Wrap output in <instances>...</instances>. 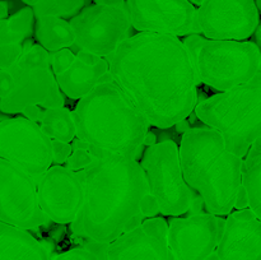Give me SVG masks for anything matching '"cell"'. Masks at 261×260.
<instances>
[{"mask_svg": "<svg viewBox=\"0 0 261 260\" xmlns=\"http://www.w3.org/2000/svg\"><path fill=\"white\" fill-rule=\"evenodd\" d=\"M198 82L219 92L247 83L260 74V47L251 41L211 40L189 35L182 41Z\"/></svg>", "mask_w": 261, "mask_h": 260, "instance_id": "8992f818", "label": "cell"}, {"mask_svg": "<svg viewBox=\"0 0 261 260\" xmlns=\"http://www.w3.org/2000/svg\"><path fill=\"white\" fill-rule=\"evenodd\" d=\"M94 160L93 155L88 152V150L83 149L79 147H71V153L65 161V167L71 171H78L86 168L92 161Z\"/></svg>", "mask_w": 261, "mask_h": 260, "instance_id": "484cf974", "label": "cell"}, {"mask_svg": "<svg viewBox=\"0 0 261 260\" xmlns=\"http://www.w3.org/2000/svg\"><path fill=\"white\" fill-rule=\"evenodd\" d=\"M155 135L153 134L152 132H148L147 135H145L144 138V145H147V147H150V145L155 144Z\"/></svg>", "mask_w": 261, "mask_h": 260, "instance_id": "8d00e7d4", "label": "cell"}, {"mask_svg": "<svg viewBox=\"0 0 261 260\" xmlns=\"http://www.w3.org/2000/svg\"><path fill=\"white\" fill-rule=\"evenodd\" d=\"M33 19H35V14H33L32 8H23L19 12L13 14L12 17L7 18V22L12 32L15 35L20 36L23 40L30 38L33 32Z\"/></svg>", "mask_w": 261, "mask_h": 260, "instance_id": "cb8c5ba5", "label": "cell"}, {"mask_svg": "<svg viewBox=\"0 0 261 260\" xmlns=\"http://www.w3.org/2000/svg\"><path fill=\"white\" fill-rule=\"evenodd\" d=\"M8 17V4L5 2H0V19H5Z\"/></svg>", "mask_w": 261, "mask_h": 260, "instance_id": "74e56055", "label": "cell"}, {"mask_svg": "<svg viewBox=\"0 0 261 260\" xmlns=\"http://www.w3.org/2000/svg\"><path fill=\"white\" fill-rule=\"evenodd\" d=\"M206 260H261V222L251 209L233 211L224 219L216 249Z\"/></svg>", "mask_w": 261, "mask_h": 260, "instance_id": "e0dca14e", "label": "cell"}, {"mask_svg": "<svg viewBox=\"0 0 261 260\" xmlns=\"http://www.w3.org/2000/svg\"><path fill=\"white\" fill-rule=\"evenodd\" d=\"M13 87L7 97L0 99V110L5 114H18L30 105L43 109L64 107V97L50 66V53L42 46L27 40L20 58L7 69Z\"/></svg>", "mask_w": 261, "mask_h": 260, "instance_id": "52a82bcc", "label": "cell"}, {"mask_svg": "<svg viewBox=\"0 0 261 260\" xmlns=\"http://www.w3.org/2000/svg\"><path fill=\"white\" fill-rule=\"evenodd\" d=\"M114 83L147 119L168 129L188 119L198 103V79L190 55L178 37L139 32L107 56Z\"/></svg>", "mask_w": 261, "mask_h": 260, "instance_id": "6da1fadb", "label": "cell"}, {"mask_svg": "<svg viewBox=\"0 0 261 260\" xmlns=\"http://www.w3.org/2000/svg\"><path fill=\"white\" fill-rule=\"evenodd\" d=\"M194 110L199 120L223 138L227 150L244 158L261 138V73L199 102Z\"/></svg>", "mask_w": 261, "mask_h": 260, "instance_id": "5b68a950", "label": "cell"}, {"mask_svg": "<svg viewBox=\"0 0 261 260\" xmlns=\"http://www.w3.org/2000/svg\"><path fill=\"white\" fill-rule=\"evenodd\" d=\"M0 222L33 231L48 222L37 200L36 180L0 158Z\"/></svg>", "mask_w": 261, "mask_h": 260, "instance_id": "8fae6325", "label": "cell"}, {"mask_svg": "<svg viewBox=\"0 0 261 260\" xmlns=\"http://www.w3.org/2000/svg\"><path fill=\"white\" fill-rule=\"evenodd\" d=\"M132 27L175 37L199 35L196 8L188 0H125Z\"/></svg>", "mask_w": 261, "mask_h": 260, "instance_id": "4fadbf2b", "label": "cell"}, {"mask_svg": "<svg viewBox=\"0 0 261 260\" xmlns=\"http://www.w3.org/2000/svg\"><path fill=\"white\" fill-rule=\"evenodd\" d=\"M22 2L24 3V4H27L28 7L32 8V7H35L36 3H37V0H22Z\"/></svg>", "mask_w": 261, "mask_h": 260, "instance_id": "f35d334b", "label": "cell"}, {"mask_svg": "<svg viewBox=\"0 0 261 260\" xmlns=\"http://www.w3.org/2000/svg\"><path fill=\"white\" fill-rule=\"evenodd\" d=\"M78 175L83 201L70 223L74 236L105 246L144 221L142 201L149 189L138 161L94 158Z\"/></svg>", "mask_w": 261, "mask_h": 260, "instance_id": "7a4b0ae2", "label": "cell"}, {"mask_svg": "<svg viewBox=\"0 0 261 260\" xmlns=\"http://www.w3.org/2000/svg\"><path fill=\"white\" fill-rule=\"evenodd\" d=\"M86 0H37L32 7L36 18L58 17L73 18L83 9Z\"/></svg>", "mask_w": 261, "mask_h": 260, "instance_id": "603a6c76", "label": "cell"}, {"mask_svg": "<svg viewBox=\"0 0 261 260\" xmlns=\"http://www.w3.org/2000/svg\"><path fill=\"white\" fill-rule=\"evenodd\" d=\"M22 53V43H8L0 46V69L10 68L20 58Z\"/></svg>", "mask_w": 261, "mask_h": 260, "instance_id": "83f0119b", "label": "cell"}, {"mask_svg": "<svg viewBox=\"0 0 261 260\" xmlns=\"http://www.w3.org/2000/svg\"><path fill=\"white\" fill-rule=\"evenodd\" d=\"M38 125L51 140L71 143L75 139L73 115L70 110L65 107L45 109Z\"/></svg>", "mask_w": 261, "mask_h": 260, "instance_id": "7402d4cb", "label": "cell"}, {"mask_svg": "<svg viewBox=\"0 0 261 260\" xmlns=\"http://www.w3.org/2000/svg\"><path fill=\"white\" fill-rule=\"evenodd\" d=\"M173 126H176V129H177L178 133H185V132H188L189 129H190V124H189V121L186 119L181 120V121H178V122H176Z\"/></svg>", "mask_w": 261, "mask_h": 260, "instance_id": "d590c367", "label": "cell"}, {"mask_svg": "<svg viewBox=\"0 0 261 260\" xmlns=\"http://www.w3.org/2000/svg\"><path fill=\"white\" fill-rule=\"evenodd\" d=\"M149 194L163 216L178 217L193 208L195 194L189 188L180 167L178 147L173 140L147 148L140 161Z\"/></svg>", "mask_w": 261, "mask_h": 260, "instance_id": "ba28073f", "label": "cell"}, {"mask_svg": "<svg viewBox=\"0 0 261 260\" xmlns=\"http://www.w3.org/2000/svg\"><path fill=\"white\" fill-rule=\"evenodd\" d=\"M249 208V200H247V195L245 193V190L242 189V186H240L239 193L236 195V200H234L233 209L240 211V209H246Z\"/></svg>", "mask_w": 261, "mask_h": 260, "instance_id": "e575fe53", "label": "cell"}, {"mask_svg": "<svg viewBox=\"0 0 261 260\" xmlns=\"http://www.w3.org/2000/svg\"><path fill=\"white\" fill-rule=\"evenodd\" d=\"M37 200L46 218L58 224L71 223L83 201L78 172L63 165L50 166L36 180Z\"/></svg>", "mask_w": 261, "mask_h": 260, "instance_id": "9a60e30c", "label": "cell"}, {"mask_svg": "<svg viewBox=\"0 0 261 260\" xmlns=\"http://www.w3.org/2000/svg\"><path fill=\"white\" fill-rule=\"evenodd\" d=\"M0 260H51V252L28 231L0 222Z\"/></svg>", "mask_w": 261, "mask_h": 260, "instance_id": "d6986e66", "label": "cell"}, {"mask_svg": "<svg viewBox=\"0 0 261 260\" xmlns=\"http://www.w3.org/2000/svg\"><path fill=\"white\" fill-rule=\"evenodd\" d=\"M75 58L78 59L81 63H83L84 65H88V66L97 65V64L102 60L101 56L96 55V54L91 53V51H87V50H79L78 54L75 55Z\"/></svg>", "mask_w": 261, "mask_h": 260, "instance_id": "d6a6232c", "label": "cell"}, {"mask_svg": "<svg viewBox=\"0 0 261 260\" xmlns=\"http://www.w3.org/2000/svg\"><path fill=\"white\" fill-rule=\"evenodd\" d=\"M102 249H103L102 245L86 244L84 246L61 252L51 260H105Z\"/></svg>", "mask_w": 261, "mask_h": 260, "instance_id": "d4e9b609", "label": "cell"}, {"mask_svg": "<svg viewBox=\"0 0 261 260\" xmlns=\"http://www.w3.org/2000/svg\"><path fill=\"white\" fill-rule=\"evenodd\" d=\"M142 213L144 216V218H153L155 214H158V206L155 204L154 199L150 196V194H148L142 201Z\"/></svg>", "mask_w": 261, "mask_h": 260, "instance_id": "1f68e13d", "label": "cell"}, {"mask_svg": "<svg viewBox=\"0 0 261 260\" xmlns=\"http://www.w3.org/2000/svg\"><path fill=\"white\" fill-rule=\"evenodd\" d=\"M178 155L184 180L198 193L206 212L228 216L241 186L242 158L227 150L223 138L209 127L184 133Z\"/></svg>", "mask_w": 261, "mask_h": 260, "instance_id": "277c9868", "label": "cell"}, {"mask_svg": "<svg viewBox=\"0 0 261 260\" xmlns=\"http://www.w3.org/2000/svg\"><path fill=\"white\" fill-rule=\"evenodd\" d=\"M23 41L24 40L20 36L12 32V30L8 25L7 18L0 19V46L8 45V43H22Z\"/></svg>", "mask_w": 261, "mask_h": 260, "instance_id": "f546056e", "label": "cell"}, {"mask_svg": "<svg viewBox=\"0 0 261 260\" xmlns=\"http://www.w3.org/2000/svg\"><path fill=\"white\" fill-rule=\"evenodd\" d=\"M69 23L75 36L74 45L101 58L111 55L133 28L126 4L91 5L70 18Z\"/></svg>", "mask_w": 261, "mask_h": 260, "instance_id": "9c48e42d", "label": "cell"}, {"mask_svg": "<svg viewBox=\"0 0 261 260\" xmlns=\"http://www.w3.org/2000/svg\"><path fill=\"white\" fill-rule=\"evenodd\" d=\"M23 115H24L25 119L31 120V121H35V122H40L41 120V116H42V112L43 110L41 109L40 106H37V105H30V106L24 107V110H23Z\"/></svg>", "mask_w": 261, "mask_h": 260, "instance_id": "836d02e7", "label": "cell"}, {"mask_svg": "<svg viewBox=\"0 0 261 260\" xmlns=\"http://www.w3.org/2000/svg\"><path fill=\"white\" fill-rule=\"evenodd\" d=\"M13 87L12 75L7 69H0V99L7 97L10 93Z\"/></svg>", "mask_w": 261, "mask_h": 260, "instance_id": "4dcf8cb0", "label": "cell"}, {"mask_svg": "<svg viewBox=\"0 0 261 260\" xmlns=\"http://www.w3.org/2000/svg\"><path fill=\"white\" fill-rule=\"evenodd\" d=\"M75 59V55L69 48H61V50L50 53V66L54 75L61 74L65 71Z\"/></svg>", "mask_w": 261, "mask_h": 260, "instance_id": "4316f807", "label": "cell"}, {"mask_svg": "<svg viewBox=\"0 0 261 260\" xmlns=\"http://www.w3.org/2000/svg\"><path fill=\"white\" fill-rule=\"evenodd\" d=\"M0 158L37 180L53 166V144L40 125L25 117L0 121Z\"/></svg>", "mask_w": 261, "mask_h": 260, "instance_id": "30bf717a", "label": "cell"}, {"mask_svg": "<svg viewBox=\"0 0 261 260\" xmlns=\"http://www.w3.org/2000/svg\"><path fill=\"white\" fill-rule=\"evenodd\" d=\"M196 19L205 38L245 41L259 27V9L255 0H204Z\"/></svg>", "mask_w": 261, "mask_h": 260, "instance_id": "7c38bea8", "label": "cell"}, {"mask_svg": "<svg viewBox=\"0 0 261 260\" xmlns=\"http://www.w3.org/2000/svg\"><path fill=\"white\" fill-rule=\"evenodd\" d=\"M188 2H190L191 4L194 5V7H195V5H198V7H199V5H200L201 3L204 2V0H188Z\"/></svg>", "mask_w": 261, "mask_h": 260, "instance_id": "ab89813d", "label": "cell"}, {"mask_svg": "<svg viewBox=\"0 0 261 260\" xmlns=\"http://www.w3.org/2000/svg\"><path fill=\"white\" fill-rule=\"evenodd\" d=\"M55 81L60 91L73 99L83 98L98 84L114 82L109 71V64L105 59L97 65L88 66L76 58L65 71L55 75Z\"/></svg>", "mask_w": 261, "mask_h": 260, "instance_id": "ac0fdd59", "label": "cell"}, {"mask_svg": "<svg viewBox=\"0 0 261 260\" xmlns=\"http://www.w3.org/2000/svg\"><path fill=\"white\" fill-rule=\"evenodd\" d=\"M224 219L211 213H193L167 223V245L172 260H206L216 249Z\"/></svg>", "mask_w": 261, "mask_h": 260, "instance_id": "5bb4252c", "label": "cell"}, {"mask_svg": "<svg viewBox=\"0 0 261 260\" xmlns=\"http://www.w3.org/2000/svg\"><path fill=\"white\" fill-rule=\"evenodd\" d=\"M105 260H172L167 245V222L144 219L132 231L102 249Z\"/></svg>", "mask_w": 261, "mask_h": 260, "instance_id": "2e32d148", "label": "cell"}, {"mask_svg": "<svg viewBox=\"0 0 261 260\" xmlns=\"http://www.w3.org/2000/svg\"><path fill=\"white\" fill-rule=\"evenodd\" d=\"M35 37L38 45L47 53H55L74 45L75 36L70 23L64 18L40 17L35 25Z\"/></svg>", "mask_w": 261, "mask_h": 260, "instance_id": "44dd1931", "label": "cell"}, {"mask_svg": "<svg viewBox=\"0 0 261 260\" xmlns=\"http://www.w3.org/2000/svg\"><path fill=\"white\" fill-rule=\"evenodd\" d=\"M51 144H53V163H55V165H63V163H65L66 158L71 153L70 143L51 140Z\"/></svg>", "mask_w": 261, "mask_h": 260, "instance_id": "f1b7e54d", "label": "cell"}, {"mask_svg": "<svg viewBox=\"0 0 261 260\" xmlns=\"http://www.w3.org/2000/svg\"><path fill=\"white\" fill-rule=\"evenodd\" d=\"M241 186L249 209L261 219V138L255 140L241 162Z\"/></svg>", "mask_w": 261, "mask_h": 260, "instance_id": "ffe728a7", "label": "cell"}, {"mask_svg": "<svg viewBox=\"0 0 261 260\" xmlns=\"http://www.w3.org/2000/svg\"><path fill=\"white\" fill-rule=\"evenodd\" d=\"M71 115L76 138L71 147L83 148L94 158L138 161L142 154L150 125L114 82L94 87L79 99Z\"/></svg>", "mask_w": 261, "mask_h": 260, "instance_id": "3957f363", "label": "cell"}]
</instances>
